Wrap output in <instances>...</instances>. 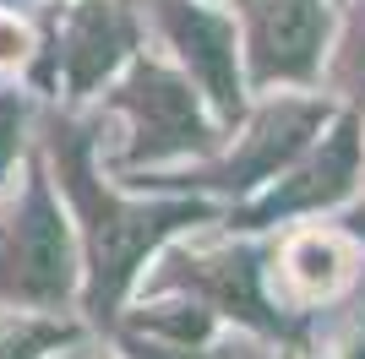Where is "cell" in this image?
<instances>
[{"mask_svg":"<svg viewBox=\"0 0 365 359\" xmlns=\"http://www.w3.org/2000/svg\"><path fill=\"white\" fill-rule=\"evenodd\" d=\"M137 332H158V338H175V343H207L213 332V311L202 299H169V305H153V311H137L131 316Z\"/></svg>","mask_w":365,"mask_h":359,"instance_id":"11","label":"cell"},{"mask_svg":"<svg viewBox=\"0 0 365 359\" xmlns=\"http://www.w3.org/2000/svg\"><path fill=\"white\" fill-rule=\"evenodd\" d=\"M338 76L354 88V98H360V109H365V6H360V22H354V44L338 60Z\"/></svg>","mask_w":365,"mask_h":359,"instance_id":"15","label":"cell"},{"mask_svg":"<svg viewBox=\"0 0 365 359\" xmlns=\"http://www.w3.org/2000/svg\"><path fill=\"white\" fill-rule=\"evenodd\" d=\"M284 272H289V283L300 288L305 299H327L338 283H344V245L333 234H300L284 256Z\"/></svg>","mask_w":365,"mask_h":359,"instance_id":"10","label":"cell"},{"mask_svg":"<svg viewBox=\"0 0 365 359\" xmlns=\"http://www.w3.org/2000/svg\"><path fill=\"white\" fill-rule=\"evenodd\" d=\"M61 343H71L66 321H44V316H6L0 321V359H44Z\"/></svg>","mask_w":365,"mask_h":359,"instance_id":"12","label":"cell"},{"mask_svg":"<svg viewBox=\"0 0 365 359\" xmlns=\"http://www.w3.org/2000/svg\"><path fill=\"white\" fill-rule=\"evenodd\" d=\"M49 158H55L61 191L71 196V207H76V234H82V261H88L82 267L88 272L82 305L98 321H115L125 288L148 267V256L169 234H180L185 224L213 218V207L207 202H185V196H169V202H125V196H115L109 185H98L93 142H88V131H76L71 120H61L49 131Z\"/></svg>","mask_w":365,"mask_h":359,"instance_id":"1","label":"cell"},{"mask_svg":"<svg viewBox=\"0 0 365 359\" xmlns=\"http://www.w3.org/2000/svg\"><path fill=\"white\" fill-rule=\"evenodd\" d=\"M153 22L164 33L169 55L191 82L202 88L207 109H213L224 125L245 115V55H240V28L235 16L202 6V0H148Z\"/></svg>","mask_w":365,"mask_h":359,"instance_id":"5","label":"cell"},{"mask_svg":"<svg viewBox=\"0 0 365 359\" xmlns=\"http://www.w3.org/2000/svg\"><path fill=\"white\" fill-rule=\"evenodd\" d=\"M131 55H137V22L125 0H71L55 16L49 82L71 98H88L93 88L115 82Z\"/></svg>","mask_w":365,"mask_h":359,"instance_id":"8","label":"cell"},{"mask_svg":"<svg viewBox=\"0 0 365 359\" xmlns=\"http://www.w3.org/2000/svg\"><path fill=\"white\" fill-rule=\"evenodd\" d=\"M16 147H22V98H16V93H0V175L11 169Z\"/></svg>","mask_w":365,"mask_h":359,"instance_id":"14","label":"cell"},{"mask_svg":"<svg viewBox=\"0 0 365 359\" xmlns=\"http://www.w3.org/2000/svg\"><path fill=\"white\" fill-rule=\"evenodd\" d=\"M245 82L257 93L317 82L333 44V6L327 0H235Z\"/></svg>","mask_w":365,"mask_h":359,"instance_id":"4","label":"cell"},{"mask_svg":"<svg viewBox=\"0 0 365 359\" xmlns=\"http://www.w3.org/2000/svg\"><path fill=\"white\" fill-rule=\"evenodd\" d=\"M76 278H82L76 229L61 212L44 169H33L16 212L0 218V299L33 305V311H61L76 294Z\"/></svg>","mask_w":365,"mask_h":359,"instance_id":"3","label":"cell"},{"mask_svg":"<svg viewBox=\"0 0 365 359\" xmlns=\"http://www.w3.org/2000/svg\"><path fill=\"white\" fill-rule=\"evenodd\" d=\"M327 115H333V109L322 104V98H273V104H262L257 115H245V136L229 158H218V164L197 169V175H185V180L202 185V191L251 196V191H262V185H273V180L317 142Z\"/></svg>","mask_w":365,"mask_h":359,"instance_id":"7","label":"cell"},{"mask_svg":"<svg viewBox=\"0 0 365 359\" xmlns=\"http://www.w3.org/2000/svg\"><path fill=\"white\" fill-rule=\"evenodd\" d=\"M109 104L131 125L120 169H142V164L153 169V164H175L185 152H213V120H207L213 109L180 66L131 55L125 71L109 82Z\"/></svg>","mask_w":365,"mask_h":359,"instance_id":"2","label":"cell"},{"mask_svg":"<svg viewBox=\"0 0 365 359\" xmlns=\"http://www.w3.org/2000/svg\"><path fill=\"white\" fill-rule=\"evenodd\" d=\"M33 55V33L28 22H16L11 11H0V66H22Z\"/></svg>","mask_w":365,"mask_h":359,"instance_id":"16","label":"cell"},{"mask_svg":"<svg viewBox=\"0 0 365 359\" xmlns=\"http://www.w3.org/2000/svg\"><path fill=\"white\" fill-rule=\"evenodd\" d=\"M120 354H125V359H218L213 348H202V343H175V338L137 332V327L120 332Z\"/></svg>","mask_w":365,"mask_h":359,"instance_id":"13","label":"cell"},{"mask_svg":"<svg viewBox=\"0 0 365 359\" xmlns=\"http://www.w3.org/2000/svg\"><path fill=\"white\" fill-rule=\"evenodd\" d=\"M344 359H365V332H354L349 343H344Z\"/></svg>","mask_w":365,"mask_h":359,"instance_id":"17","label":"cell"},{"mask_svg":"<svg viewBox=\"0 0 365 359\" xmlns=\"http://www.w3.org/2000/svg\"><path fill=\"white\" fill-rule=\"evenodd\" d=\"M262 256L251 251V245H235V251H191V256H175V267L153 272L148 288H175V294H191L202 299L207 311H224L235 316V321H245V327L267 332V338H284V316L267 305V294H262Z\"/></svg>","mask_w":365,"mask_h":359,"instance_id":"9","label":"cell"},{"mask_svg":"<svg viewBox=\"0 0 365 359\" xmlns=\"http://www.w3.org/2000/svg\"><path fill=\"white\" fill-rule=\"evenodd\" d=\"M360 164H365L360 120L344 115L333 131L322 136V142H311L262 196H251L240 212H229V224L235 229H273V224L300 218V212H327V207H338V202L354 196Z\"/></svg>","mask_w":365,"mask_h":359,"instance_id":"6","label":"cell"}]
</instances>
